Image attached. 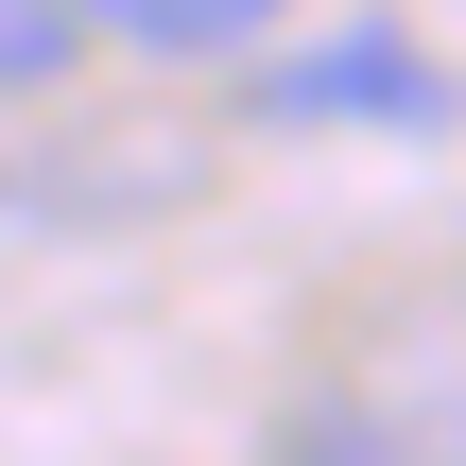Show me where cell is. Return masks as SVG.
I'll return each mask as SVG.
<instances>
[{
	"label": "cell",
	"instance_id": "obj_2",
	"mask_svg": "<svg viewBox=\"0 0 466 466\" xmlns=\"http://www.w3.org/2000/svg\"><path fill=\"white\" fill-rule=\"evenodd\" d=\"M86 17H121L138 52H259L294 0H86Z\"/></svg>",
	"mask_w": 466,
	"mask_h": 466
},
{
	"label": "cell",
	"instance_id": "obj_1",
	"mask_svg": "<svg viewBox=\"0 0 466 466\" xmlns=\"http://www.w3.org/2000/svg\"><path fill=\"white\" fill-rule=\"evenodd\" d=\"M259 104H277V121H450V69H432L398 17H346L329 52H277Z\"/></svg>",
	"mask_w": 466,
	"mask_h": 466
},
{
	"label": "cell",
	"instance_id": "obj_3",
	"mask_svg": "<svg viewBox=\"0 0 466 466\" xmlns=\"http://www.w3.org/2000/svg\"><path fill=\"white\" fill-rule=\"evenodd\" d=\"M69 52H86V0H0V104L69 86Z\"/></svg>",
	"mask_w": 466,
	"mask_h": 466
}]
</instances>
